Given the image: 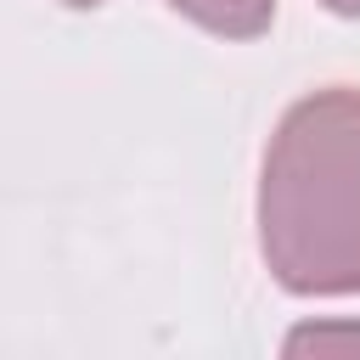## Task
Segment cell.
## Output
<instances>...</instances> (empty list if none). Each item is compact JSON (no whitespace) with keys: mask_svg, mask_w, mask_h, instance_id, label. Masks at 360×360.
Returning <instances> with one entry per match:
<instances>
[{"mask_svg":"<svg viewBox=\"0 0 360 360\" xmlns=\"http://www.w3.org/2000/svg\"><path fill=\"white\" fill-rule=\"evenodd\" d=\"M259 248L287 292H360V90L338 84L287 107L264 152Z\"/></svg>","mask_w":360,"mask_h":360,"instance_id":"obj_1","label":"cell"},{"mask_svg":"<svg viewBox=\"0 0 360 360\" xmlns=\"http://www.w3.org/2000/svg\"><path fill=\"white\" fill-rule=\"evenodd\" d=\"M169 6L180 17H191L197 28L225 34V39H253L276 17V0H169Z\"/></svg>","mask_w":360,"mask_h":360,"instance_id":"obj_2","label":"cell"},{"mask_svg":"<svg viewBox=\"0 0 360 360\" xmlns=\"http://www.w3.org/2000/svg\"><path fill=\"white\" fill-rule=\"evenodd\" d=\"M62 6H107V0H62Z\"/></svg>","mask_w":360,"mask_h":360,"instance_id":"obj_5","label":"cell"},{"mask_svg":"<svg viewBox=\"0 0 360 360\" xmlns=\"http://www.w3.org/2000/svg\"><path fill=\"white\" fill-rule=\"evenodd\" d=\"M326 6H332L338 17H360V0H326Z\"/></svg>","mask_w":360,"mask_h":360,"instance_id":"obj_4","label":"cell"},{"mask_svg":"<svg viewBox=\"0 0 360 360\" xmlns=\"http://www.w3.org/2000/svg\"><path fill=\"white\" fill-rule=\"evenodd\" d=\"M354 354L360 349V326H309L287 338V354Z\"/></svg>","mask_w":360,"mask_h":360,"instance_id":"obj_3","label":"cell"}]
</instances>
